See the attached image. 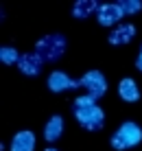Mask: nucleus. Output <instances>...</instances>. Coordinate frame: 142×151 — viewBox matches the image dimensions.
I'll return each instance as SVG.
<instances>
[{
	"mask_svg": "<svg viewBox=\"0 0 142 151\" xmlns=\"http://www.w3.org/2000/svg\"><path fill=\"white\" fill-rule=\"evenodd\" d=\"M81 88H85V92L90 94L94 101H98L105 92H107V81L98 70H90L81 77Z\"/></svg>",
	"mask_w": 142,
	"mask_h": 151,
	"instance_id": "4",
	"label": "nucleus"
},
{
	"mask_svg": "<svg viewBox=\"0 0 142 151\" xmlns=\"http://www.w3.org/2000/svg\"><path fill=\"white\" fill-rule=\"evenodd\" d=\"M98 7H101V4H98L96 0H79L75 7H72V15H75V18H87V15H92L94 11H98Z\"/></svg>",
	"mask_w": 142,
	"mask_h": 151,
	"instance_id": "12",
	"label": "nucleus"
},
{
	"mask_svg": "<svg viewBox=\"0 0 142 151\" xmlns=\"http://www.w3.org/2000/svg\"><path fill=\"white\" fill-rule=\"evenodd\" d=\"M42 66H44V61H42V57L37 53H24L18 61V68L22 70V75H29V77L39 75Z\"/></svg>",
	"mask_w": 142,
	"mask_h": 151,
	"instance_id": "7",
	"label": "nucleus"
},
{
	"mask_svg": "<svg viewBox=\"0 0 142 151\" xmlns=\"http://www.w3.org/2000/svg\"><path fill=\"white\" fill-rule=\"evenodd\" d=\"M46 151H57V149H52V147H48V149H46Z\"/></svg>",
	"mask_w": 142,
	"mask_h": 151,
	"instance_id": "16",
	"label": "nucleus"
},
{
	"mask_svg": "<svg viewBox=\"0 0 142 151\" xmlns=\"http://www.w3.org/2000/svg\"><path fill=\"white\" fill-rule=\"evenodd\" d=\"M140 140H142V129L136 123L127 121L116 129V134L112 136L109 142H112V147L116 151H125V149H131V147H136V145H140Z\"/></svg>",
	"mask_w": 142,
	"mask_h": 151,
	"instance_id": "3",
	"label": "nucleus"
},
{
	"mask_svg": "<svg viewBox=\"0 0 142 151\" xmlns=\"http://www.w3.org/2000/svg\"><path fill=\"white\" fill-rule=\"evenodd\" d=\"M48 88H50L52 92L77 90V88H81V79H70L66 72L55 70V72H50V77H48Z\"/></svg>",
	"mask_w": 142,
	"mask_h": 151,
	"instance_id": "6",
	"label": "nucleus"
},
{
	"mask_svg": "<svg viewBox=\"0 0 142 151\" xmlns=\"http://www.w3.org/2000/svg\"><path fill=\"white\" fill-rule=\"evenodd\" d=\"M118 94L123 101H127V103H136L140 99V90H138V86H136V81L133 79H123L118 83Z\"/></svg>",
	"mask_w": 142,
	"mask_h": 151,
	"instance_id": "10",
	"label": "nucleus"
},
{
	"mask_svg": "<svg viewBox=\"0 0 142 151\" xmlns=\"http://www.w3.org/2000/svg\"><path fill=\"white\" fill-rule=\"evenodd\" d=\"M61 134H64V118H61V116H52L50 121L46 123V129H44L46 142H55V140H59Z\"/></svg>",
	"mask_w": 142,
	"mask_h": 151,
	"instance_id": "11",
	"label": "nucleus"
},
{
	"mask_svg": "<svg viewBox=\"0 0 142 151\" xmlns=\"http://www.w3.org/2000/svg\"><path fill=\"white\" fill-rule=\"evenodd\" d=\"M136 68L142 72V46H140V55H138V59H136Z\"/></svg>",
	"mask_w": 142,
	"mask_h": 151,
	"instance_id": "15",
	"label": "nucleus"
},
{
	"mask_svg": "<svg viewBox=\"0 0 142 151\" xmlns=\"http://www.w3.org/2000/svg\"><path fill=\"white\" fill-rule=\"evenodd\" d=\"M96 18H98L101 27H116L120 20L125 18V13H123L118 2H112V4H101L96 11Z\"/></svg>",
	"mask_w": 142,
	"mask_h": 151,
	"instance_id": "5",
	"label": "nucleus"
},
{
	"mask_svg": "<svg viewBox=\"0 0 142 151\" xmlns=\"http://www.w3.org/2000/svg\"><path fill=\"white\" fill-rule=\"evenodd\" d=\"M35 149V134L33 132H18L11 140V151H33Z\"/></svg>",
	"mask_w": 142,
	"mask_h": 151,
	"instance_id": "9",
	"label": "nucleus"
},
{
	"mask_svg": "<svg viewBox=\"0 0 142 151\" xmlns=\"http://www.w3.org/2000/svg\"><path fill=\"white\" fill-rule=\"evenodd\" d=\"M120 9H123L125 15H131V13H138L142 9V2L140 0H123V2H118Z\"/></svg>",
	"mask_w": 142,
	"mask_h": 151,
	"instance_id": "14",
	"label": "nucleus"
},
{
	"mask_svg": "<svg viewBox=\"0 0 142 151\" xmlns=\"http://www.w3.org/2000/svg\"><path fill=\"white\" fill-rule=\"evenodd\" d=\"M66 50V37L59 33H52V35H46L42 37L37 44H35V53L42 57V61H57Z\"/></svg>",
	"mask_w": 142,
	"mask_h": 151,
	"instance_id": "2",
	"label": "nucleus"
},
{
	"mask_svg": "<svg viewBox=\"0 0 142 151\" xmlns=\"http://www.w3.org/2000/svg\"><path fill=\"white\" fill-rule=\"evenodd\" d=\"M20 57H22V55H20L13 46H2V48H0V59H2V64H9V66L18 64Z\"/></svg>",
	"mask_w": 142,
	"mask_h": 151,
	"instance_id": "13",
	"label": "nucleus"
},
{
	"mask_svg": "<svg viewBox=\"0 0 142 151\" xmlns=\"http://www.w3.org/2000/svg\"><path fill=\"white\" fill-rule=\"evenodd\" d=\"M72 114L79 121V125L85 129H92V132H98L105 123V114L103 110L96 105V101L90 94H83L75 99V105H72Z\"/></svg>",
	"mask_w": 142,
	"mask_h": 151,
	"instance_id": "1",
	"label": "nucleus"
},
{
	"mask_svg": "<svg viewBox=\"0 0 142 151\" xmlns=\"http://www.w3.org/2000/svg\"><path fill=\"white\" fill-rule=\"evenodd\" d=\"M133 35H136L133 24H118V27L109 33V44H127V42L133 40Z\"/></svg>",
	"mask_w": 142,
	"mask_h": 151,
	"instance_id": "8",
	"label": "nucleus"
}]
</instances>
